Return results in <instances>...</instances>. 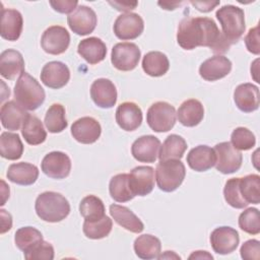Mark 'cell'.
<instances>
[{"mask_svg": "<svg viewBox=\"0 0 260 260\" xmlns=\"http://www.w3.org/2000/svg\"><path fill=\"white\" fill-rule=\"evenodd\" d=\"M177 42L185 50L208 47L215 54H223L232 46L209 17H186L178 27Z\"/></svg>", "mask_w": 260, "mask_h": 260, "instance_id": "6da1fadb", "label": "cell"}, {"mask_svg": "<svg viewBox=\"0 0 260 260\" xmlns=\"http://www.w3.org/2000/svg\"><path fill=\"white\" fill-rule=\"evenodd\" d=\"M35 209L41 219L48 222H59L70 213V204L62 194L47 191L37 197Z\"/></svg>", "mask_w": 260, "mask_h": 260, "instance_id": "7a4b0ae2", "label": "cell"}, {"mask_svg": "<svg viewBox=\"0 0 260 260\" xmlns=\"http://www.w3.org/2000/svg\"><path fill=\"white\" fill-rule=\"evenodd\" d=\"M46 98L44 88L39 81L26 72L17 79L14 86L15 102L27 111H35L43 105Z\"/></svg>", "mask_w": 260, "mask_h": 260, "instance_id": "3957f363", "label": "cell"}, {"mask_svg": "<svg viewBox=\"0 0 260 260\" xmlns=\"http://www.w3.org/2000/svg\"><path fill=\"white\" fill-rule=\"evenodd\" d=\"M215 16L220 23L224 38L231 45L238 43L246 28L244 10L234 5H224L218 8Z\"/></svg>", "mask_w": 260, "mask_h": 260, "instance_id": "277c9868", "label": "cell"}, {"mask_svg": "<svg viewBox=\"0 0 260 260\" xmlns=\"http://www.w3.org/2000/svg\"><path fill=\"white\" fill-rule=\"evenodd\" d=\"M186 169L180 159L159 160L155 169L157 187L164 192H173L183 183Z\"/></svg>", "mask_w": 260, "mask_h": 260, "instance_id": "5b68a950", "label": "cell"}, {"mask_svg": "<svg viewBox=\"0 0 260 260\" xmlns=\"http://www.w3.org/2000/svg\"><path fill=\"white\" fill-rule=\"evenodd\" d=\"M177 119V113L171 104L167 102H156L152 104L146 113V122L154 132L170 131Z\"/></svg>", "mask_w": 260, "mask_h": 260, "instance_id": "8992f818", "label": "cell"}, {"mask_svg": "<svg viewBox=\"0 0 260 260\" xmlns=\"http://www.w3.org/2000/svg\"><path fill=\"white\" fill-rule=\"evenodd\" d=\"M140 56L141 52L136 44L118 43L112 49L111 62L120 71H131L138 65Z\"/></svg>", "mask_w": 260, "mask_h": 260, "instance_id": "52a82bcc", "label": "cell"}, {"mask_svg": "<svg viewBox=\"0 0 260 260\" xmlns=\"http://www.w3.org/2000/svg\"><path fill=\"white\" fill-rule=\"evenodd\" d=\"M216 156L215 168L218 172L228 175L240 170L243 161L242 153L236 149L231 142H220L214 146Z\"/></svg>", "mask_w": 260, "mask_h": 260, "instance_id": "ba28073f", "label": "cell"}, {"mask_svg": "<svg viewBox=\"0 0 260 260\" xmlns=\"http://www.w3.org/2000/svg\"><path fill=\"white\" fill-rule=\"evenodd\" d=\"M70 35L68 30L60 25L48 27L42 35L41 46L43 50L51 55L63 54L69 47Z\"/></svg>", "mask_w": 260, "mask_h": 260, "instance_id": "9c48e42d", "label": "cell"}, {"mask_svg": "<svg viewBox=\"0 0 260 260\" xmlns=\"http://www.w3.org/2000/svg\"><path fill=\"white\" fill-rule=\"evenodd\" d=\"M144 28V22L137 13L126 12L119 15L114 22V34L122 40H134L138 38Z\"/></svg>", "mask_w": 260, "mask_h": 260, "instance_id": "30bf717a", "label": "cell"}, {"mask_svg": "<svg viewBox=\"0 0 260 260\" xmlns=\"http://www.w3.org/2000/svg\"><path fill=\"white\" fill-rule=\"evenodd\" d=\"M67 22L73 32L78 36H86L94 30L98 17L90 7L78 5L76 9L67 16Z\"/></svg>", "mask_w": 260, "mask_h": 260, "instance_id": "8fae6325", "label": "cell"}, {"mask_svg": "<svg viewBox=\"0 0 260 260\" xmlns=\"http://www.w3.org/2000/svg\"><path fill=\"white\" fill-rule=\"evenodd\" d=\"M43 173L52 179H65L71 171L70 157L62 151H52L46 154L42 160Z\"/></svg>", "mask_w": 260, "mask_h": 260, "instance_id": "7c38bea8", "label": "cell"}, {"mask_svg": "<svg viewBox=\"0 0 260 260\" xmlns=\"http://www.w3.org/2000/svg\"><path fill=\"white\" fill-rule=\"evenodd\" d=\"M129 186L134 196H146L154 187V170L149 166H138L129 174Z\"/></svg>", "mask_w": 260, "mask_h": 260, "instance_id": "4fadbf2b", "label": "cell"}, {"mask_svg": "<svg viewBox=\"0 0 260 260\" xmlns=\"http://www.w3.org/2000/svg\"><path fill=\"white\" fill-rule=\"evenodd\" d=\"M240 242L238 232L231 226H219L212 231L210 244L213 251L220 255L234 252Z\"/></svg>", "mask_w": 260, "mask_h": 260, "instance_id": "5bb4252c", "label": "cell"}, {"mask_svg": "<svg viewBox=\"0 0 260 260\" xmlns=\"http://www.w3.org/2000/svg\"><path fill=\"white\" fill-rule=\"evenodd\" d=\"M70 79V71L67 65L60 61H51L44 65L41 71L42 82L54 89L65 86Z\"/></svg>", "mask_w": 260, "mask_h": 260, "instance_id": "9a60e30c", "label": "cell"}, {"mask_svg": "<svg viewBox=\"0 0 260 260\" xmlns=\"http://www.w3.org/2000/svg\"><path fill=\"white\" fill-rule=\"evenodd\" d=\"M102 127L92 117H82L73 122L71 134L73 138L82 144L94 143L101 136Z\"/></svg>", "mask_w": 260, "mask_h": 260, "instance_id": "2e32d148", "label": "cell"}, {"mask_svg": "<svg viewBox=\"0 0 260 260\" xmlns=\"http://www.w3.org/2000/svg\"><path fill=\"white\" fill-rule=\"evenodd\" d=\"M160 141L153 135H143L137 138L132 146L133 157L141 162H154L158 156Z\"/></svg>", "mask_w": 260, "mask_h": 260, "instance_id": "e0dca14e", "label": "cell"}, {"mask_svg": "<svg viewBox=\"0 0 260 260\" xmlns=\"http://www.w3.org/2000/svg\"><path fill=\"white\" fill-rule=\"evenodd\" d=\"M90 96L98 107L110 109L117 102V89L110 79L99 78L90 86Z\"/></svg>", "mask_w": 260, "mask_h": 260, "instance_id": "ac0fdd59", "label": "cell"}, {"mask_svg": "<svg viewBox=\"0 0 260 260\" xmlns=\"http://www.w3.org/2000/svg\"><path fill=\"white\" fill-rule=\"evenodd\" d=\"M232 70V62L222 55L205 60L199 67L200 76L206 81H215L225 77Z\"/></svg>", "mask_w": 260, "mask_h": 260, "instance_id": "d6986e66", "label": "cell"}, {"mask_svg": "<svg viewBox=\"0 0 260 260\" xmlns=\"http://www.w3.org/2000/svg\"><path fill=\"white\" fill-rule=\"evenodd\" d=\"M116 122L125 131H134L142 123V111L133 102H125L116 110Z\"/></svg>", "mask_w": 260, "mask_h": 260, "instance_id": "ffe728a7", "label": "cell"}, {"mask_svg": "<svg viewBox=\"0 0 260 260\" xmlns=\"http://www.w3.org/2000/svg\"><path fill=\"white\" fill-rule=\"evenodd\" d=\"M24 71L22 55L13 49L5 50L0 55V74L8 80H13Z\"/></svg>", "mask_w": 260, "mask_h": 260, "instance_id": "44dd1931", "label": "cell"}, {"mask_svg": "<svg viewBox=\"0 0 260 260\" xmlns=\"http://www.w3.org/2000/svg\"><path fill=\"white\" fill-rule=\"evenodd\" d=\"M234 101L238 109L251 113L259 108V88L252 83H242L234 91Z\"/></svg>", "mask_w": 260, "mask_h": 260, "instance_id": "7402d4cb", "label": "cell"}, {"mask_svg": "<svg viewBox=\"0 0 260 260\" xmlns=\"http://www.w3.org/2000/svg\"><path fill=\"white\" fill-rule=\"evenodd\" d=\"M23 19L21 13L16 9L1 10V29L0 35L4 40L16 41L21 35Z\"/></svg>", "mask_w": 260, "mask_h": 260, "instance_id": "603a6c76", "label": "cell"}, {"mask_svg": "<svg viewBox=\"0 0 260 260\" xmlns=\"http://www.w3.org/2000/svg\"><path fill=\"white\" fill-rule=\"evenodd\" d=\"M28 114L26 110L18 105L15 101H9L2 105L0 110V119L2 126L11 131L18 130L22 127Z\"/></svg>", "mask_w": 260, "mask_h": 260, "instance_id": "cb8c5ba5", "label": "cell"}, {"mask_svg": "<svg viewBox=\"0 0 260 260\" xmlns=\"http://www.w3.org/2000/svg\"><path fill=\"white\" fill-rule=\"evenodd\" d=\"M188 166L196 172H205L215 165L216 156L214 149L207 145H198L187 154Z\"/></svg>", "mask_w": 260, "mask_h": 260, "instance_id": "d4e9b609", "label": "cell"}, {"mask_svg": "<svg viewBox=\"0 0 260 260\" xmlns=\"http://www.w3.org/2000/svg\"><path fill=\"white\" fill-rule=\"evenodd\" d=\"M77 52L87 63L93 65L102 62L106 58L107 47L101 39L90 37L79 42Z\"/></svg>", "mask_w": 260, "mask_h": 260, "instance_id": "484cf974", "label": "cell"}, {"mask_svg": "<svg viewBox=\"0 0 260 260\" xmlns=\"http://www.w3.org/2000/svg\"><path fill=\"white\" fill-rule=\"evenodd\" d=\"M6 176L7 179L14 184L29 186L37 181L39 177V169L29 162H16L8 167Z\"/></svg>", "mask_w": 260, "mask_h": 260, "instance_id": "4316f807", "label": "cell"}, {"mask_svg": "<svg viewBox=\"0 0 260 260\" xmlns=\"http://www.w3.org/2000/svg\"><path fill=\"white\" fill-rule=\"evenodd\" d=\"M110 214L119 225L131 233L139 234L144 229L143 222L126 206L112 204L110 205Z\"/></svg>", "mask_w": 260, "mask_h": 260, "instance_id": "83f0119b", "label": "cell"}, {"mask_svg": "<svg viewBox=\"0 0 260 260\" xmlns=\"http://www.w3.org/2000/svg\"><path fill=\"white\" fill-rule=\"evenodd\" d=\"M179 122L186 127L198 125L204 117V108L202 104L195 99H190L182 103L177 112Z\"/></svg>", "mask_w": 260, "mask_h": 260, "instance_id": "f1b7e54d", "label": "cell"}, {"mask_svg": "<svg viewBox=\"0 0 260 260\" xmlns=\"http://www.w3.org/2000/svg\"><path fill=\"white\" fill-rule=\"evenodd\" d=\"M133 248L135 254L139 258L150 260L158 258L161 250V243L158 238L149 234H144L135 239Z\"/></svg>", "mask_w": 260, "mask_h": 260, "instance_id": "f546056e", "label": "cell"}, {"mask_svg": "<svg viewBox=\"0 0 260 260\" xmlns=\"http://www.w3.org/2000/svg\"><path fill=\"white\" fill-rule=\"evenodd\" d=\"M170 68L168 57L159 51H151L144 55L142 59L143 71L152 77L165 75Z\"/></svg>", "mask_w": 260, "mask_h": 260, "instance_id": "4dcf8cb0", "label": "cell"}, {"mask_svg": "<svg viewBox=\"0 0 260 260\" xmlns=\"http://www.w3.org/2000/svg\"><path fill=\"white\" fill-rule=\"evenodd\" d=\"M21 134L29 145L41 144L47 138V132L42 121L38 117L29 114L21 127Z\"/></svg>", "mask_w": 260, "mask_h": 260, "instance_id": "1f68e13d", "label": "cell"}, {"mask_svg": "<svg viewBox=\"0 0 260 260\" xmlns=\"http://www.w3.org/2000/svg\"><path fill=\"white\" fill-rule=\"evenodd\" d=\"M187 149V142L185 139L177 134L169 135L160 145L158 158L159 160L167 159H181Z\"/></svg>", "mask_w": 260, "mask_h": 260, "instance_id": "d6a6232c", "label": "cell"}, {"mask_svg": "<svg viewBox=\"0 0 260 260\" xmlns=\"http://www.w3.org/2000/svg\"><path fill=\"white\" fill-rule=\"evenodd\" d=\"M23 153V144L17 133L2 132L0 136V154L9 160H16Z\"/></svg>", "mask_w": 260, "mask_h": 260, "instance_id": "836d02e7", "label": "cell"}, {"mask_svg": "<svg viewBox=\"0 0 260 260\" xmlns=\"http://www.w3.org/2000/svg\"><path fill=\"white\" fill-rule=\"evenodd\" d=\"M42 233L32 226H23L15 232L14 242L16 247L23 252V254L30 252L39 244L43 242Z\"/></svg>", "mask_w": 260, "mask_h": 260, "instance_id": "e575fe53", "label": "cell"}, {"mask_svg": "<svg viewBox=\"0 0 260 260\" xmlns=\"http://www.w3.org/2000/svg\"><path fill=\"white\" fill-rule=\"evenodd\" d=\"M109 191L111 197L117 202H127L135 197L129 186V174H118L112 177Z\"/></svg>", "mask_w": 260, "mask_h": 260, "instance_id": "d590c367", "label": "cell"}, {"mask_svg": "<svg viewBox=\"0 0 260 260\" xmlns=\"http://www.w3.org/2000/svg\"><path fill=\"white\" fill-rule=\"evenodd\" d=\"M239 190L243 199L248 203L259 204L260 202V176L257 174L247 175L239 180Z\"/></svg>", "mask_w": 260, "mask_h": 260, "instance_id": "8d00e7d4", "label": "cell"}, {"mask_svg": "<svg viewBox=\"0 0 260 260\" xmlns=\"http://www.w3.org/2000/svg\"><path fill=\"white\" fill-rule=\"evenodd\" d=\"M45 126L51 133H60L66 129L68 123L65 117V108L61 104H53L45 115Z\"/></svg>", "mask_w": 260, "mask_h": 260, "instance_id": "74e56055", "label": "cell"}, {"mask_svg": "<svg viewBox=\"0 0 260 260\" xmlns=\"http://www.w3.org/2000/svg\"><path fill=\"white\" fill-rule=\"evenodd\" d=\"M105 210L103 201L94 195L85 196L79 204L80 214L88 221H94L103 218L106 215Z\"/></svg>", "mask_w": 260, "mask_h": 260, "instance_id": "f35d334b", "label": "cell"}, {"mask_svg": "<svg viewBox=\"0 0 260 260\" xmlns=\"http://www.w3.org/2000/svg\"><path fill=\"white\" fill-rule=\"evenodd\" d=\"M113 228L112 219L105 215L103 218L94 221L84 220L83 222V234L86 238L91 240H100L110 235Z\"/></svg>", "mask_w": 260, "mask_h": 260, "instance_id": "ab89813d", "label": "cell"}, {"mask_svg": "<svg viewBox=\"0 0 260 260\" xmlns=\"http://www.w3.org/2000/svg\"><path fill=\"white\" fill-rule=\"evenodd\" d=\"M239 226L249 235H258L260 233L259 210L254 207L245 209L239 216Z\"/></svg>", "mask_w": 260, "mask_h": 260, "instance_id": "60d3db41", "label": "cell"}, {"mask_svg": "<svg viewBox=\"0 0 260 260\" xmlns=\"http://www.w3.org/2000/svg\"><path fill=\"white\" fill-rule=\"evenodd\" d=\"M239 180L240 178H232L226 181L223 188V196L229 205L237 209H242L246 207L248 203L243 199L240 193Z\"/></svg>", "mask_w": 260, "mask_h": 260, "instance_id": "b9f144b4", "label": "cell"}, {"mask_svg": "<svg viewBox=\"0 0 260 260\" xmlns=\"http://www.w3.org/2000/svg\"><path fill=\"white\" fill-rule=\"evenodd\" d=\"M231 144L238 150H249L255 146L256 138L248 128L238 127L232 132Z\"/></svg>", "mask_w": 260, "mask_h": 260, "instance_id": "7bdbcfd3", "label": "cell"}, {"mask_svg": "<svg viewBox=\"0 0 260 260\" xmlns=\"http://www.w3.org/2000/svg\"><path fill=\"white\" fill-rule=\"evenodd\" d=\"M24 258L27 260H53L54 248L50 243L43 241L30 252L25 253Z\"/></svg>", "mask_w": 260, "mask_h": 260, "instance_id": "ee69618b", "label": "cell"}, {"mask_svg": "<svg viewBox=\"0 0 260 260\" xmlns=\"http://www.w3.org/2000/svg\"><path fill=\"white\" fill-rule=\"evenodd\" d=\"M240 254L245 260H258L260 258V242L254 239L246 241L240 249Z\"/></svg>", "mask_w": 260, "mask_h": 260, "instance_id": "f6af8a7d", "label": "cell"}, {"mask_svg": "<svg viewBox=\"0 0 260 260\" xmlns=\"http://www.w3.org/2000/svg\"><path fill=\"white\" fill-rule=\"evenodd\" d=\"M259 25L250 28L245 37V44L247 50L255 55L260 54V44H259Z\"/></svg>", "mask_w": 260, "mask_h": 260, "instance_id": "bcb514c9", "label": "cell"}, {"mask_svg": "<svg viewBox=\"0 0 260 260\" xmlns=\"http://www.w3.org/2000/svg\"><path fill=\"white\" fill-rule=\"evenodd\" d=\"M50 5L59 13H72L76 9L78 2L73 0H57L50 1Z\"/></svg>", "mask_w": 260, "mask_h": 260, "instance_id": "7dc6e473", "label": "cell"}, {"mask_svg": "<svg viewBox=\"0 0 260 260\" xmlns=\"http://www.w3.org/2000/svg\"><path fill=\"white\" fill-rule=\"evenodd\" d=\"M191 4L201 12H209L219 4V1H191Z\"/></svg>", "mask_w": 260, "mask_h": 260, "instance_id": "c3c4849f", "label": "cell"}, {"mask_svg": "<svg viewBox=\"0 0 260 260\" xmlns=\"http://www.w3.org/2000/svg\"><path fill=\"white\" fill-rule=\"evenodd\" d=\"M0 214H1V234H4L11 229L12 217L10 213H8L4 209L0 210Z\"/></svg>", "mask_w": 260, "mask_h": 260, "instance_id": "681fc988", "label": "cell"}, {"mask_svg": "<svg viewBox=\"0 0 260 260\" xmlns=\"http://www.w3.org/2000/svg\"><path fill=\"white\" fill-rule=\"evenodd\" d=\"M111 5H113L117 10L119 11H130L132 9H134L137 6V2H128V1H110L109 2Z\"/></svg>", "mask_w": 260, "mask_h": 260, "instance_id": "f907efd6", "label": "cell"}, {"mask_svg": "<svg viewBox=\"0 0 260 260\" xmlns=\"http://www.w3.org/2000/svg\"><path fill=\"white\" fill-rule=\"evenodd\" d=\"M189 259H213V256L207 251H195L189 256Z\"/></svg>", "mask_w": 260, "mask_h": 260, "instance_id": "816d5d0a", "label": "cell"}, {"mask_svg": "<svg viewBox=\"0 0 260 260\" xmlns=\"http://www.w3.org/2000/svg\"><path fill=\"white\" fill-rule=\"evenodd\" d=\"M158 5L162 7V9L167 10H174L178 5H180V2H175V3H170V2H158Z\"/></svg>", "mask_w": 260, "mask_h": 260, "instance_id": "f5cc1de1", "label": "cell"}]
</instances>
